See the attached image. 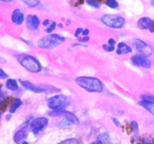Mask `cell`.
<instances>
[{
	"label": "cell",
	"mask_w": 154,
	"mask_h": 144,
	"mask_svg": "<svg viewBox=\"0 0 154 144\" xmlns=\"http://www.w3.org/2000/svg\"><path fill=\"white\" fill-rule=\"evenodd\" d=\"M2 1H4V2H10V1H13V0H0Z\"/></svg>",
	"instance_id": "cell-39"
},
{
	"label": "cell",
	"mask_w": 154,
	"mask_h": 144,
	"mask_svg": "<svg viewBox=\"0 0 154 144\" xmlns=\"http://www.w3.org/2000/svg\"><path fill=\"white\" fill-rule=\"evenodd\" d=\"M49 120L44 117H38L31 121L29 124L30 131L34 134H38L48 125Z\"/></svg>",
	"instance_id": "cell-7"
},
{
	"label": "cell",
	"mask_w": 154,
	"mask_h": 144,
	"mask_svg": "<svg viewBox=\"0 0 154 144\" xmlns=\"http://www.w3.org/2000/svg\"><path fill=\"white\" fill-rule=\"evenodd\" d=\"M141 99L144 101L148 102H154V96L153 95H144L141 96Z\"/></svg>",
	"instance_id": "cell-25"
},
{
	"label": "cell",
	"mask_w": 154,
	"mask_h": 144,
	"mask_svg": "<svg viewBox=\"0 0 154 144\" xmlns=\"http://www.w3.org/2000/svg\"><path fill=\"white\" fill-rule=\"evenodd\" d=\"M138 105H141V107L144 108V109L150 112L151 114L154 115V102H148V101H144L141 100V102H138Z\"/></svg>",
	"instance_id": "cell-16"
},
{
	"label": "cell",
	"mask_w": 154,
	"mask_h": 144,
	"mask_svg": "<svg viewBox=\"0 0 154 144\" xmlns=\"http://www.w3.org/2000/svg\"><path fill=\"white\" fill-rule=\"evenodd\" d=\"M112 121H113V122H114V124L116 125V126H117V127H120L121 124H120V121H119L117 119V118L113 117L112 118Z\"/></svg>",
	"instance_id": "cell-31"
},
{
	"label": "cell",
	"mask_w": 154,
	"mask_h": 144,
	"mask_svg": "<svg viewBox=\"0 0 154 144\" xmlns=\"http://www.w3.org/2000/svg\"><path fill=\"white\" fill-rule=\"evenodd\" d=\"M143 144H153V143H152V142L150 141V140H147V139H146V140L144 141V143Z\"/></svg>",
	"instance_id": "cell-36"
},
{
	"label": "cell",
	"mask_w": 154,
	"mask_h": 144,
	"mask_svg": "<svg viewBox=\"0 0 154 144\" xmlns=\"http://www.w3.org/2000/svg\"><path fill=\"white\" fill-rule=\"evenodd\" d=\"M20 84L23 88L32 92L37 94H54L60 91V89L49 85H34L29 81L20 80Z\"/></svg>",
	"instance_id": "cell-5"
},
{
	"label": "cell",
	"mask_w": 154,
	"mask_h": 144,
	"mask_svg": "<svg viewBox=\"0 0 154 144\" xmlns=\"http://www.w3.org/2000/svg\"><path fill=\"white\" fill-rule=\"evenodd\" d=\"M50 24H51V23H50V20H49V19H45V20L43 21V22H42V25H43L44 26L48 27V25H50Z\"/></svg>",
	"instance_id": "cell-33"
},
{
	"label": "cell",
	"mask_w": 154,
	"mask_h": 144,
	"mask_svg": "<svg viewBox=\"0 0 154 144\" xmlns=\"http://www.w3.org/2000/svg\"><path fill=\"white\" fill-rule=\"evenodd\" d=\"M131 62L134 66L138 67L149 69L151 67V61L142 54H136L131 58Z\"/></svg>",
	"instance_id": "cell-8"
},
{
	"label": "cell",
	"mask_w": 154,
	"mask_h": 144,
	"mask_svg": "<svg viewBox=\"0 0 154 144\" xmlns=\"http://www.w3.org/2000/svg\"><path fill=\"white\" fill-rule=\"evenodd\" d=\"M30 123H26V125H23L22 128L20 130H18L14 134V140L16 143L19 144L23 140H25L27 137V134H28V130H29V125Z\"/></svg>",
	"instance_id": "cell-12"
},
{
	"label": "cell",
	"mask_w": 154,
	"mask_h": 144,
	"mask_svg": "<svg viewBox=\"0 0 154 144\" xmlns=\"http://www.w3.org/2000/svg\"><path fill=\"white\" fill-rule=\"evenodd\" d=\"M89 34H90V30H89L88 28L84 29V31H83L82 32L83 37H87V36L89 35Z\"/></svg>",
	"instance_id": "cell-32"
},
{
	"label": "cell",
	"mask_w": 154,
	"mask_h": 144,
	"mask_svg": "<svg viewBox=\"0 0 154 144\" xmlns=\"http://www.w3.org/2000/svg\"><path fill=\"white\" fill-rule=\"evenodd\" d=\"M58 144H81V142L78 140V139L75 138H69L67 140H65L63 141L60 142Z\"/></svg>",
	"instance_id": "cell-22"
},
{
	"label": "cell",
	"mask_w": 154,
	"mask_h": 144,
	"mask_svg": "<svg viewBox=\"0 0 154 144\" xmlns=\"http://www.w3.org/2000/svg\"><path fill=\"white\" fill-rule=\"evenodd\" d=\"M103 0H87V3L94 8H100Z\"/></svg>",
	"instance_id": "cell-19"
},
{
	"label": "cell",
	"mask_w": 154,
	"mask_h": 144,
	"mask_svg": "<svg viewBox=\"0 0 154 144\" xmlns=\"http://www.w3.org/2000/svg\"><path fill=\"white\" fill-rule=\"evenodd\" d=\"M5 87L8 90L11 91H17L19 86H18V83L15 79H8L7 82L5 83Z\"/></svg>",
	"instance_id": "cell-17"
},
{
	"label": "cell",
	"mask_w": 154,
	"mask_h": 144,
	"mask_svg": "<svg viewBox=\"0 0 154 144\" xmlns=\"http://www.w3.org/2000/svg\"><path fill=\"white\" fill-rule=\"evenodd\" d=\"M75 82L78 86L90 93H100L103 91V85L99 79L90 76H80Z\"/></svg>",
	"instance_id": "cell-1"
},
{
	"label": "cell",
	"mask_w": 154,
	"mask_h": 144,
	"mask_svg": "<svg viewBox=\"0 0 154 144\" xmlns=\"http://www.w3.org/2000/svg\"><path fill=\"white\" fill-rule=\"evenodd\" d=\"M90 144H103V143H102V142L101 141V140H96V141L93 142V143H90Z\"/></svg>",
	"instance_id": "cell-35"
},
{
	"label": "cell",
	"mask_w": 154,
	"mask_h": 144,
	"mask_svg": "<svg viewBox=\"0 0 154 144\" xmlns=\"http://www.w3.org/2000/svg\"><path fill=\"white\" fill-rule=\"evenodd\" d=\"M103 49H105L106 52H113V51L114 50V46H111V45H109V44H104L103 45Z\"/></svg>",
	"instance_id": "cell-26"
},
{
	"label": "cell",
	"mask_w": 154,
	"mask_h": 144,
	"mask_svg": "<svg viewBox=\"0 0 154 144\" xmlns=\"http://www.w3.org/2000/svg\"><path fill=\"white\" fill-rule=\"evenodd\" d=\"M22 104L23 102L22 101H21L20 99H16L14 100L13 103H12V105H11L10 109H9V113L10 114L15 113V111H16L20 107Z\"/></svg>",
	"instance_id": "cell-18"
},
{
	"label": "cell",
	"mask_w": 154,
	"mask_h": 144,
	"mask_svg": "<svg viewBox=\"0 0 154 144\" xmlns=\"http://www.w3.org/2000/svg\"><path fill=\"white\" fill-rule=\"evenodd\" d=\"M101 21L106 26L116 29L121 28L126 22V20L123 16L115 14H104L101 17Z\"/></svg>",
	"instance_id": "cell-6"
},
{
	"label": "cell",
	"mask_w": 154,
	"mask_h": 144,
	"mask_svg": "<svg viewBox=\"0 0 154 144\" xmlns=\"http://www.w3.org/2000/svg\"><path fill=\"white\" fill-rule=\"evenodd\" d=\"M116 43V40H114V39L113 38H111L108 40V44L109 45H111V46H114V44Z\"/></svg>",
	"instance_id": "cell-34"
},
{
	"label": "cell",
	"mask_w": 154,
	"mask_h": 144,
	"mask_svg": "<svg viewBox=\"0 0 154 144\" xmlns=\"http://www.w3.org/2000/svg\"><path fill=\"white\" fill-rule=\"evenodd\" d=\"M26 23L27 27L31 31H37L40 25L41 21L37 15L30 14L26 18Z\"/></svg>",
	"instance_id": "cell-11"
},
{
	"label": "cell",
	"mask_w": 154,
	"mask_h": 144,
	"mask_svg": "<svg viewBox=\"0 0 154 144\" xmlns=\"http://www.w3.org/2000/svg\"><path fill=\"white\" fill-rule=\"evenodd\" d=\"M59 27H61L62 28V27H63V25H62V24H60V25H59Z\"/></svg>",
	"instance_id": "cell-42"
},
{
	"label": "cell",
	"mask_w": 154,
	"mask_h": 144,
	"mask_svg": "<svg viewBox=\"0 0 154 144\" xmlns=\"http://www.w3.org/2000/svg\"><path fill=\"white\" fill-rule=\"evenodd\" d=\"M137 24H138V26L140 29L150 30L152 26V24H153V20H152L150 17L144 16V17H141L138 19Z\"/></svg>",
	"instance_id": "cell-14"
},
{
	"label": "cell",
	"mask_w": 154,
	"mask_h": 144,
	"mask_svg": "<svg viewBox=\"0 0 154 144\" xmlns=\"http://www.w3.org/2000/svg\"><path fill=\"white\" fill-rule=\"evenodd\" d=\"M2 95V88H0V96Z\"/></svg>",
	"instance_id": "cell-40"
},
{
	"label": "cell",
	"mask_w": 154,
	"mask_h": 144,
	"mask_svg": "<svg viewBox=\"0 0 154 144\" xmlns=\"http://www.w3.org/2000/svg\"><path fill=\"white\" fill-rule=\"evenodd\" d=\"M49 116L51 117H63V118H68V119H71L76 122L77 123H79V120H78V117L74 114L72 112L64 110H60V111H52L49 113Z\"/></svg>",
	"instance_id": "cell-10"
},
{
	"label": "cell",
	"mask_w": 154,
	"mask_h": 144,
	"mask_svg": "<svg viewBox=\"0 0 154 144\" xmlns=\"http://www.w3.org/2000/svg\"><path fill=\"white\" fill-rule=\"evenodd\" d=\"M11 114H10L9 115H7V117H6V120H10V118H11Z\"/></svg>",
	"instance_id": "cell-38"
},
{
	"label": "cell",
	"mask_w": 154,
	"mask_h": 144,
	"mask_svg": "<svg viewBox=\"0 0 154 144\" xmlns=\"http://www.w3.org/2000/svg\"><path fill=\"white\" fill-rule=\"evenodd\" d=\"M70 104V99L66 95L59 94L53 96L47 100V105L48 108L52 111L64 110Z\"/></svg>",
	"instance_id": "cell-4"
},
{
	"label": "cell",
	"mask_w": 154,
	"mask_h": 144,
	"mask_svg": "<svg viewBox=\"0 0 154 144\" xmlns=\"http://www.w3.org/2000/svg\"><path fill=\"white\" fill-rule=\"evenodd\" d=\"M22 144H29V143H27V142H23V143Z\"/></svg>",
	"instance_id": "cell-43"
},
{
	"label": "cell",
	"mask_w": 154,
	"mask_h": 144,
	"mask_svg": "<svg viewBox=\"0 0 154 144\" xmlns=\"http://www.w3.org/2000/svg\"><path fill=\"white\" fill-rule=\"evenodd\" d=\"M25 20L24 13L19 8L15 9L11 13V21L15 25H20Z\"/></svg>",
	"instance_id": "cell-13"
},
{
	"label": "cell",
	"mask_w": 154,
	"mask_h": 144,
	"mask_svg": "<svg viewBox=\"0 0 154 144\" xmlns=\"http://www.w3.org/2000/svg\"><path fill=\"white\" fill-rule=\"evenodd\" d=\"M150 32H154V20H153V24H152V26L150 29Z\"/></svg>",
	"instance_id": "cell-37"
},
{
	"label": "cell",
	"mask_w": 154,
	"mask_h": 144,
	"mask_svg": "<svg viewBox=\"0 0 154 144\" xmlns=\"http://www.w3.org/2000/svg\"><path fill=\"white\" fill-rule=\"evenodd\" d=\"M83 31H84V29H83V28H77V30H76V31H75V37H79V35L81 34H82Z\"/></svg>",
	"instance_id": "cell-30"
},
{
	"label": "cell",
	"mask_w": 154,
	"mask_h": 144,
	"mask_svg": "<svg viewBox=\"0 0 154 144\" xmlns=\"http://www.w3.org/2000/svg\"><path fill=\"white\" fill-rule=\"evenodd\" d=\"M1 119H2V113H0V121H1Z\"/></svg>",
	"instance_id": "cell-41"
},
{
	"label": "cell",
	"mask_w": 154,
	"mask_h": 144,
	"mask_svg": "<svg viewBox=\"0 0 154 144\" xmlns=\"http://www.w3.org/2000/svg\"><path fill=\"white\" fill-rule=\"evenodd\" d=\"M131 128L134 132H137L138 131V124L136 121H132L131 122Z\"/></svg>",
	"instance_id": "cell-27"
},
{
	"label": "cell",
	"mask_w": 154,
	"mask_h": 144,
	"mask_svg": "<svg viewBox=\"0 0 154 144\" xmlns=\"http://www.w3.org/2000/svg\"><path fill=\"white\" fill-rule=\"evenodd\" d=\"M65 40L66 38L60 34H51L40 39L38 42V46L41 49H51L61 44Z\"/></svg>",
	"instance_id": "cell-3"
},
{
	"label": "cell",
	"mask_w": 154,
	"mask_h": 144,
	"mask_svg": "<svg viewBox=\"0 0 154 144\" xmlns=\"http://www.w3.org/2000/svg\"><path fill=\"white\" fill-rule=\"evenodd\" d=\"M132 42L134 47L135 48V49L138 52H140V54H142V55L148 57L151 55L152 53H153V49H152L151 46H149L147 43L143 41L142 40L136 38L133 39Z\"/></svg>",
	"instance_id": "cell-9"
},
{
	"label": "cell",
	"mask_w": 154,
	"mask_h": 144,
	"mask_svg": "<svg viewBox=\"0 0 154 144\" xmlns=\"http://www.w3.org/2000/svg\"><path fill=\"white\" fill-rule=\"evenodd\" d=\"M78 40H79V42H81V43H86V42H87L90 40V37H89L88 36H87V37H78Z\"/></svg>",
	"instance_id": "cell-29"
},
{
	"label": "cell",
	"mask_w": 154,
	"mask_h": 144,
	"mask_svg": "<svg viewBox=\"0 0 154 144\" xmlns=\"http://www.w3.org/2000/svg\"><path fill=\"white\" fill-rule=\"evenodd\" d=\"M6 78H8V75L6 74V73L2 69H0V80H2V79H5Z\"/></svg>",
	"instance_id": "cell-28"
},
{
	"label": "cell",
	"mask_w": 154,
	"mask_h": 144,
	"mask_svg": "<svg viewBox=\"0 0 154 144\" xmlns=\"http://www.w3.org/2000/svg\"><path fill=\"white\" fill-rule=\"evenodd\" d=\"M132 52V48L126 43H119L117 45V55H127V54L131 53Z\"/></svg>",
	"instance_id": "cell-15"
},
{
	"label": "cell",
	"mask_w": 154,
	"mask_h": 144,
	"mask_svg": "<svg viewBox=\"0 0 154 144\" xmlns=\"http://www.w3.org/2000/svg\"><path fill=\"white\" fill-rule=\"evenodd\" d=\"M105 4L112 9H116L119 7V3L117 0H105Z\"/></svg>",
	"instance_id": "cell-21"
},
{
	"label": "cell",
	"mask_w": 154,
	"mask_h": 144,
	"mask_svg": "<svg viewBox=\"0 0 154 144\" xmlns=\"http://www.w3.org/2000/svg\"><path fill=\"white\" fill-rule=\"evenodd\" d=\"M15 57L20 65L30 73H38L42 70V65L40 62L32 55L27 54H20Z\"/></svg>",
	"instance_id": "cell-2"
},
{
	"label": "cell",
	"mask_w": 154,
	"mask_h": 144,
	"mask_svg": "<svg viewBox=\"0 0 154 144\" xmlns=\"http://www.w3.org/2000/svg\"><path fill=\"white\" fill-rule=\"evenodd\" d=\"M56 27H57V23H56V22H51V23L47 27L46 29H45V31H46L47 33H48V34H51V33H52L53 31L55 30Z\"/></svg>",
	"instance_id": "cell-23"
},
{
	"label": "cell",
	"mask_w": 154,
	"mask_h": 144,
	"mask_svg": "<svg viewBox=\"0 0 154 144\" xmlns=\"http://www.w3.org/2000/svg\"><path fill=\"white\" fill-rule=\"evenodd\" d=\"M98 140H101L102 143H108L109 138H108V134H105V133H103V134H101L98 137Z\"/></svg>",
	"instance_id": "cell-24"
},
{
	"label": "cell",
	"mask_w": 154,
	"mask_h": 144,
	"mask_svg": "<svg viewBox=\"0 0 154 144\" xmlns=\"http://www.w3.org/2000/svg\"><path fill=\"white\" fill-rule=\"evenodd\" d=\"M22 1L29 7H37L40 3V0H22Z\"/></svg>",
	"instance_id": "cell-20"
}]
</instances>
